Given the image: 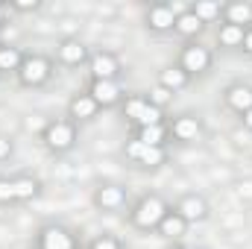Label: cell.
<instances>
[{"label":"cell","instance_id":"6","mask_svg":"<svg viewBox=\"0 0 252 249\" xmlns=\"http://www.w3.org/2000/svg\"><path fill=\"white\" fill-rule=\"evenodd\" d=\"M167 129H170V141H176V144H196L205 135L202 118L193 115V112H182V115L170 118L167 121Z\"/></svg>","mask_w":252,"mask_h":249},{"label":"cell","instance_id":"10","mask_svg":"<svg viewBox=\"0 0 252 249\" xmlns=\"http://www.w3.org/2000/svg\"><path fill=\"white\" fill-rule=\"evenodd\" d=\"M173 211L188 223H205L208 220V214H211V205H208V199L202 196V193H185V196H179V202L173 205Z\"/></svg>","mask_w":252,"mask_h":249},{"label":"cell","instance_id":"18","mask_svg":"<svg viewBox=\"0 0 252 249\" xmlns=\"http://www.w3.org/2000/svg\"><path fill=\"white\" fill-rule=\"evenodd\" d=\"M158 85H161V88H167V91L176 97L179 91H185V88L190 85V76L179 67V64H167L164 70H158Z\"/></svg>","mask_w":252,"mask_h":249},{"label":"cell","instance_id":"25","mask_svg":"<svg viewBox=\"0 0 252 249\" xmlns=\"http://www.w3.org/2000/svg\"><path fill=\"white\" fill-rule=\"evenodd\" d=\"M144 109H147V97L144 94H126L124 103H121V112H124V118L132 126L138 124V118L144 115Z\"/></svg>","mask_w":252,"mask_h":249},{"label":"cell","instance_id":"12","mask_svg":"<svg viewBox=\"0 0 252 249\" xmlns=\"http://www.w3.org/2000/svg\"><path fill=\"white\" fill-rule=\"evenodd\" d=\"M88 70H91V79H115L118 82L124 64L112 50H94L88 59Z\"/></svg>","mask_w":252,"mask_h":249},{"label":"cell","instance_id":"7","mask_svg":"<svg viewBox=\"0 0 252 249\" xmlns=\"http://www.w3.org/2000/svg\"><path fill=\"white\" fill-rule=\"evenodd\" d=\"M35 247L38 249H79L76 232L67 229L62 223H44L35 235Z\"/></svg>","mask_w":252,"mask_h":249},{"label":"cell","instance_id":"33","mask_svg":"<svg viewBox=\"0 0 252 249\" xmlns=\"http://www.w3.org/2000/svg\"><path fill=\"white\" fill-rule=\"evenodd\" d=\"M6 18H9V6L0 3V27H6Z\"/></svg>","mask_w":252,"mask_h":249},{"label":"cell","instance_id":"26","mask_svg":"<svg viewBox=\"0 0 252 249\" xmlns=\"http://www.w3.org/2000/svg\"><path fill=\"white\" fill-rule=\"evenodd\" d=\"M144 97H147V103H150V106H156V109H161V112H164V109L173 103V94H170L167 88H161L158 82H156V85H153V88H150Z\"/></svg>","mask_w":252,"mask_h":249},{"label":"cell","instance_id":"24","mask_svg":"<svg viewBox=\"0 0 252 249\" xmlns=\"http://www.w3.org/2000/svg\"><path fill=\"white\" fill-rule=\"evenodd\" d=\"M190 12L202 24H214V21L223 18V3L220 0H196V3H190Z\"/></svg>","mask_w":252,"mask_h":249},{"label":"cell","instance_id":"8","mask_svg":"<svg viewBox=\"0 0 252 249\" xmlns=\"http://www.w3.org/2000/svg\"><path fill=\"white\" fill-rule=\"evenodd\" d=\"M144 27H147L150 32H156V35L173 32V27H176V12H173V6H170L167 0L150 3L147 12H144Z\"/></svg>","mask_w":252,"mask_h":249},{"label":"cell","instance_id":"22","mask_svg":"<svg viewBox=\"0 0 252 249\" xmlns=\"http://www.w3.org/2000/svg\"><path fill=\"white\" fill-rule=\"evenodd\" d=\"M132 138H138V141L147 144V147H167V144H170V129H167V124L144 126V129H135Z\"/></svg>","mask_w":252,"mask_h":249},{"label":"cell","instance_id":"5","mask_svg":"<svg viewBox=\"0 0 252 249\" xmlns=\"http://www.w3.org/2000/svg\"><path fill=\"white\" fill-rule=\"evenodd\" d=\"M53 59L44 56V53H27V59L18 70V82L24 88H44L53 76Z\"/></svg>","mask_w":252,"mask_h":249},{"label":"cell","instance_id":"9","mask_svg":"<svg viewBox=\"0 0 252 249\" xmlns=\"http://www.w3.org/2000/svg\"><path fill=\"white\" fill-rule=\"evenodd\" d=\"M94 208L103 211V214H118L126 208V187L118 182H103V185L94 190Z\"/></svg>","mask_w":252,"mask_h":249},{"label":"cell","instance_id":"3","mask_svg":"<svg viewBox=\"0 0 252 249\" xmlns=\"http://www.w3.org/2000/svg\"><path fill=\"white\" fill-rule=\"evenodd\" d=\"M124 156L129 164H135V167H141V170H158V167H164L167 164V147H147V144H141L138 138H129L124 144Z\"/></svg>","mask_w":252,"mask_h":249},{"label":"cell","instance_id":"35","mask_svg":"<svg viewBox=\"0 0 252 249\" xmlns=\"http://www.w3.org/2000/svg\"><path fill=\"white\" fill-rule=\"evenodd\" d=\"M27 249H38V247H35V244H32V247H27Z\"/></svg>","mask_w":252,"mask_h":249},{"label":"cell","instance_id":"17","mask_svg":"<svg viewBox=\"0 0 252 249\" xmlns=\"http://www.w3.org/2000/svg\"><path fill=\"white\" fill-rule=\"evenodd\" d=\"M202 30H205V24L190 12V6L185 9V12L176 15V27H173V32H176L179 38H185V41H199Z\"/></svg>","mask_w":252,"mask_h":249},{"label":"cell","instance_id":"14","mask_svg":"<svg viewBox=\"0 0 252 249\" xmlns=\"http://www.w3.org/2000/svg\"><path fill=\"white\" fill-rule=\"evenodd\" d=\"M88 59H91V50L79 38H62L56 44V62L62 67H79V64H88Z\"/></svg>","mask_w":252,"mask_h":249},{"label":"cell","instance_id":"31","mask_svg":"<svg viewBox=\"0 0 252 249\" xmlns=\"http://www.w3.org/2000/svg\"><path fill=\"white\" fill-rule=\"evenodd\" d=\"M241 50L252 56V27H247V32H244V44H241Z\"/></svg>","mask_w":252,"mask_h":249},{"label":"cell","instance_id":"23","mask_svg":"<svg viewBox=\"0 0 252 249\" xmlns=\"http://www.w3.org/2000/svg\"><path fill=\"white\" fill-rule=\"evenodd\" d=\"M244 27H235V24H220L217 27V47L220 50H241L244 44Z\"/></svg>","mask_w":252,"mask_h":249},{"label":"cell","instance_id":"29","mask_svg":"<svg viewBox=\"0 0 252 249\" xmlns=\"http://www.w3.org/2000/svg\"><path fill=\"white\" fill-rule=\"evenodd\" d=\"M0 205H15V187L6 176H0Z\"/></svg>","mask_w":252,"mask_h":249},{"label":"cell","instance_id":"27","mask_svg":"<svg viewBox=\"0 0 252 249\" xmlns=\"http://www.w3.org/2000/svg\"><path fill=\"white\" fill-rule=\"evenodd\" d=\"M88 249H124V241L118 238V235H97Z\"/></svg>","mask_w":252,"mask_h":249},{"label":"cell","instance_id":"30","mask_svg":"<svg viewBox=\"0 0 252 249\" xmlns=\"http://www.w3.org/2000/svg\"><path fill=\"white\" fill-rule=\"evenodd\" d=\"M12 153H15V144H12V138L0 132V161H9V158H12Z\"/></svg>","mask_w":252,"mask_h":249},{"label":"cell","instance_id":"20","mask_svg":"<svg viewBox=\"0 0 252 249\" xmlns=\"http://www.w3.org/2000/svg\"><path fill=\"white\" fill-rule=\"evenodd\" d=\"M158 238H164V241H182L185 238V232H188V223L173 211V205H170V211L161 217V223H158Z\"/></svg>","mask_w":252,"mask_h":249},{"label":"cell","instance_id":"32","mask_svg":"<svg viewBox=\"0 0 252 249\" xmlns=\"http://www.w3.org/2000/svg\"><path fill=\"white\" fill-rule=\"evenodd\" d=\"M241 124H244V129H247V132H252V109L241 115Z\"/></svg>","mask_w":252,"mask_h":249},{"label":"cell","instance_id":"4","mask_svg":"<svg viewBox=\"0 0 252 249\" xmlns=\"http://www.w3.org/2000/svg\"><path fill=\"white\" fill-rule=\"evenodd\" d=\"M176 64L188 73L190 79H193V76H205V73L214 67V50L205 47V44H199V41H185L182 50H179Z\"/></svg>","mask_w":252,"mask_h":249},{"label":"cell","instance_id":"34","mask_svg":"<svg viewBox=\"0 0 252 249\" xmlns=\"http://www.w3.org/2000/svg\"><path fill=\"white\" fill-rule=\"evenodd\" d=\"M173 249H193V247H188V244H176Z\"/></svg>","mask_w":252,"mask_h":249},{"label":"cell","instance_id":"2","mask_svg":"<svg viewBox=\"0 0 252 249\" xmlns=\"http://www.w3.org/2000/svg\"><path fill=\"white\" fill-rule=\"evenodd\" d=\"M41 141H44V147L53 156H64V153H70L76 147L79 126L73 124L70 118H53V121H47L44 129H41Z\"/></svg>","mask_w":252,"mask_h":249},{"label":"cell","instance_id":"21","mask_svg":"<svg viewBox=\"0 0 252 249\" xmlns=\"http://www.w3.org/2000/svg\"><path fill=\"white\" fill-rule=\"evenodd\" d=\"M24 59H27V53H24L21 47H15V44H0V76H3V73L18 76Z\"/></svg>","mask_w":252,"mask_h":249},{"label":"cell","instance_id":"11","mask_svg":"<svg viewBox=\"0 0 252 249\" xmlns=\"http://www.w3.org/2000/svg\"><path fill=\"white\" fill-rule=\"evenodd\" d=\"M88 94L94 97V103H97L100 109H115V106L124 103V97H126V91L121 88V82H115V79H91Z\"/></svg>","mask_w":252,"mask_h":249},{"label":"cell","instance_id":"16","mask_svg":"<svg viewBox=\"0 0 252 249\" xmlns=\"http://www.w3.org/2000/svg\"><path fill=\"white\" fill-rule=\"evenodd\" d=\"M220 24H235V27H252V3L250 0H232L223 3V18Z\"/></svg>","mask_w":252,"mask_h":249},{"label":"cell","instance_id":"19","mask_svg":"<svg viewBox=\"0 0 252 249\" xmlns=\"http://www.w3.org/2000/svg\"><path fill=\"white\" fill-rule=\"evenodd\" d=\"M12 187H15V202H32L41 193V182L32 173H18L12 176Z\"/></svg>","mask_w":252,"mask_h":249},{"label":"cell","instance_id":"1","mask_svg":"<svg viewBox=\"0 0 252 249\" xmlns=\"http://www.w3.org/2000/svg\"><path fill=\"white\" fill-rule=\"evenodd\" d=\"M170 211L167 199L158 196V193H144L132 208H129V226L138 229V232H156L161 217Z\"/></svg>","mask_w":252,"mask_h":249},{"label":"cell","instance_id":"13","mask_svg":"<svg viewBox=\"0 0 252 249\" xmlns=\"http://www.w3.org/2000/svg\"><path fill=\"white\" fill-rule=\"evenodd\" d=\"M100 106L94 103V97L88 94V91H82V94H73L70 97V103H67V118L73 121V124H91V121H97L100 118Z\"/></svg>","mask_w":252,"mask_h":249},{"label":"cell","instance_id":"15","mask_svg":"<svg viewBox=\"0 0 252 249\" xmlns=\"http://www.w3.org/2000/svg\"><path fill=\"white\" fill-rule=\"evenodd\" d=\"M223 106H226L229 112H235L238 118H241L244 112H250L252 109V85L250 82H232V85H226V91H223Z\"/></svg>","mask_w":252,"mask_h":249},{"label":"cell","instance_id":"28","mask_svg":"<svg viewBox=\"0 0 252 249\" xmlns=\"http://www.w3.org/2000/svg\"><path fill=\"white\" fill-rule=\"evenodd\" d=\"M6 6H9V12H24V15H30V12H38L44 3H41V0H9Z\"/></svg>","mask_w":252,"mask_h":249}]
</instances>
